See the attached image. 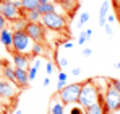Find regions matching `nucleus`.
<instances>
[{
  "label": "nucleus",
  "mask_w": 120,
  "mask_h": 114,
  "mask_svg": "<svg viewBox=\"0 0 120 114\" xmlns=\"http://www.w3.org/2000/svg\"><path fill=\"white\" fill-rule=\"evenodd\" d=\"M38 75V69H34V67H29L28 69V78H29V81H33L34 78Z\"/></svg>",
  "instance_id": "nucleus-25"
},
{
  "label": "nucleus",
  "mask_w": 120,
  "mask_h": 114,
  "mask_svg": "<svg viewBox=\"0 0 120 114\" xmlns=\"http://www.w3.org/2000/svg\"><path fill=\"white\" fill-rule=\"evenodd\" d=\"M39 2L38 0H21V10L29 12V10H38Z\"/></svg>",
  "instance_id": "nucleus-17"
},
{
  "label": "nucleus",
  "mask_w": 120,
  "mask_h": 114,
  "mask_svg": "<svg viewBox=\"0 0 120 114\" xmlns=\"http://www.w3.org/2000/svg\"><path fill=\"white\" fill-rule=\"evenodd\" d=\"M109 8H110V2L109 0H104L102 5H101V10H99V26H104L107 21H105V16L109 13Z\"/></svg>",
  "instance_id": "nucleus-16"
},
{
  "label": "nucleus",
  "mask_w": 120,
  "mask_h": 114,
  "mask_svg": "<svg viewBox=\"0 0 120 114\" xmlns=\"http://www.w3.org/2000/svg\"><path fill=\"white\" fill-rule=\"evenodd\" d=\"M44 54V46H42V42H34L33 44V47H31V56L33 57H39Z\"/></svg>",
  "instance_id": "nucleus-19"
},
{
  "label": "nucleus",
  "mask_w": 120,
  "mask_h": 114,
  "mask_svg": "<svg viewBox=\"0 0 120 114\" xmlns=\"http://www.w3.org/2000/svg\"><path fill=\"white\" fill-rule=\"evenodd\" d=\"M24 31L33 42H42L45 39V26L41 21H28L24 26Z\"/></svg>",
  "instance_id": "nucleus-7"
},
{
  "label": "nucleus",
  "mask_w": 120,
  "mask_h": 114,
  "mask_svg": "<svg viewBox=\"0 0 120 114\" xmlns=\"http://www.w3.org/2000/svg\"><path fill=\"white\" fill-rule=\"evenodd\" d=\"M84 111H86V114H110L104 108L102 99H99L98 103H94V104H91V106H88V108H84Z\"/></svg>",
  "instance_id": "nucleus-13"
},
{
  "label": "nucleus",
  "mask_w": 120,
  "mask_h": 114,
  "mask_svg": "<svg viewBox=\"0 0 120 114\" xmlns=\"http://www.w3.org/2000/svg\"><path fill=\"white\" fill-rule=\"evenodd\" d=\"M13 65L18 69H29V56L23 52H15L13 54Z\"/></svg>",
  "instance_id": "nucleus-10"
},
{
  "label": "nucleus",
  "mask_w": 120,
  "mask_h": 114,
  "mask_svg": "<svg viewBox=\"0 0 120 114\" xmlns=\"http://www.w3.org/2000/svg\"><path fill=\"white\" fill-rule=\"evenodd\" d=\"M0 65H2V60H0Z\"/></svg>",
  "instance_id": "nucleus-42"
},
{
  "label": "nucleus",
  "mask_w": 120,
  "mask_h": 114,
  "mask_svg": "<svg viewBox=\"0 0 120 114\" xmlns=\"http://www.w3.org/2000/svg\"><path fill=\"white\" fill-rule=\"evenodd\" d=\"M101 99L104 103V108L109 113H115L120 109V93L110 85V81H107L105 85V91L101 93Z\"/></svg>",
  "instance_id": "nucleus-2"
},
{
  "label": "nucleus",
  "mask_w": 120,
  "mask_h": 114,
  "mask_svg": "<svg viewBox=\"0 0 120 114\" xmlns=\"http://www.w3.org/2000/svg\"><path fill=\"white\" fill-rule=\"evenodd\" d=\"M11 42H13V31H10L8 28L0 29V44H3L7 49H11Z\"/></svg>",
  "instance_id": "nucleus-12"
},
{
  "label": "nucleus",
  "mask_w": 120,
  "mask_h": 114,
  "mask_svg": "<svg viewBox=\"0 0 120 114\" xmlns=\"http://www.w3.org/2000/svg\"><path fill=\"white\" fill-rule=\"evenodd\" d=\"M39 21L47 28V29H52V31H65V29H67V18L62 16L57 12L42 15Z\"/></svg>",
  "instance_id": "nucleus-3"
},
{
  "label": "nucleus",
  "mask_w": 120,
  "mask_h": 114,
  "mask_svg": "<svg viewBox=\"0 0 120 114\" xmlns=\"http://www.w3.org/2000/svg\"><path fill=\"white\" fill-rule=\"evenodd\" d=\"M101 99V88L96 83L94 78H89L86 81L81 83V90H80V96H78V104L83 108H88L94 103H98Z\"/></svg>",
  "instance_id": "nucleus-1"
},
{
  "label": "nucleus",
  "mask_w": 120,
  "mask_h": 114,
  "mask_svg": "<svg viewBox=\"0 0 120 114\" xmlns=\"http://www.w3.org/2000/svg\"><path fill=\"white\" fill-rule=\"evenodd\" d=\"M23 18L26 20V21H39L41 13L38 10H29V12H24V13H23Z\"/></svg>",
  "instance_id": "nucleus-18"
},
{
  "label": "nucleus",
  "mask_w": 120,
  "mask_h": 114,
  "mask_svg": "<svg viewBox=\"0 0 120 114\" xmlns=\"http://www.w3.org/2000/svg\"><path fill=\"white\" fill-rule=\"evenodd\" d=\"M39 3H44V2H49V0H38Z\"/></svg>",
  "instance_id": "nucleus-40"
},
{
  "label": "nucleus",
  "mask_w": 120,
  "mask_h": 114,
  "mask_svg": "<svg viewBox=\"0 0 120 114\" xmlns=\"http://www.w3.org/2000/svg\"><path fill=\"white\" fill-rule=\"evenodd\" d=\"M115 67H117V69H120V62H117V64H115Z\"/></svg>",
  "instance_id": "nucleus-41"
},
{
  "label": "nucleus",
  "mask_w": 120,
  "mask_h": 114,
  "mask_svg": "<svg viewBox=\"0 0 120 114\" xmlns=\"http://www.w3.org/2000/svg\"><path fill=\"white\" fill-rule=\"evenodd\" d=\"M50 114H65V109H63V103L62 101H55V103H52V106H50Z\"/></svg>",
  "instance_id": "nucleus-20"
},
{
  "label": "nucleus",
  "mask_w": 120,
  "mask_h": 114,
  "mask_svg": "<svg viewBox=\"0 0 120 114\" xmlns=\"http://www.w3.org/2000/svg\"><path fill=\"white\" fill-rule=\"evenodd\" d=\"M3 28H7V20L0 15V29H3Z\"/></svg>",
  "instance_id": "nucleus-34"
},
{
  "label": "nucleus",
  "mask_w": 120,
  "mask_h": 114,
  "mask_svg": "<svg viewBox=\"0 0 120 114\" xmlns=\"http://www.w3.org/2000/svg\"><path fill=\"white\" fill-rule=\"evenodd\" d=\"M38 12L41 13V16H42V15H47V13H54V12H57V3H54V2H44V3H39Z\"/></svg>",
  "instance_id": "nucleus-15"
},
{
  "label": "nucleus",
  "mask_w": 120,
  "mask_h": 114,
  "mask_svg": "<svg viewBox=\"0 0 120 114\" xmlns=\"http://www.w3.org/2000/svg\"><path fill=\"white\" fill-rule=\"evenodd\" d=\"M91 54H93V51H91V49H88V47H86V49H83V56H84V57H89Z\"/></svg>",
  "instance_id": "nucleus-35"
},
{
  "label": "nucleus",
  "mask_w": 120,
  "mask_h": 114,
  "mask_svg": "<svg viewBox=\"0 0 120 114\" xmlns=\"http://www.w3.org/2000/svg\"><path fill=\"white\" fill-rule=\"evenodd\" d=\"M2 67H3V77H5V80H8V81H11L15 85V65H10L8 62L2 60Z\"/></svg>",
  "instance_id": "nucleus-14"
},
{
  "label": "nucleus",
  "mask_w": 120,
  "mask_h": 114,
  "mask_svg": "<svg viewBox=\"0 0 120 114\" xmlns=\"http://www.w3.org/2000/svg\"><path fill=\"white\" fill-rule=\"evenodd\" d=\"M59 80H67V73H65V72H60L59 73Z\"/></svg>",
  "instance_id": "nucleus-37"
},
{
  "label": "nucleus",
  "mask_w": 120,
  "mask_h": 114,
  "mask_svg": "<svg viewBox=\"0 0 120 114\" xmlns=\"http://www.w3.org/2000/svg\"><path fill=\"white\" fill-rule=\"evenodd\" d=\"M15 85L20 88H28L29 78H28V70L26 69H18L15 67Z\"/></svg>",
  "instance_id": "nucleus-9"
},
{
  "label": "nucleus",
  "mask_w": 120,
  "mask_h": 114,
  "mask_svg": "<svg viewBox=\"0 0 120 114\" xmlns=\"http://www.w3.org/2000/svg\"><path fill=\"white\" fill-rule=\"evenodd\" d=\"M13 23H15V31H16V29H24V26H26L28 21L23 18V20H16V21H13Z\"/></svg>",
  "instance_id": "nucleus-24"
},
{
  "label": "nucleus",
  "mask_w": 120,
  "mask_h": 114,
  "mask_svg": "<svg viewBox=\"0 0 120 114\" xmlns=\"http://www.w3.org/2000/svg\"><path fill=\"white\" fill-rule=\"evenodd\" d=\"M88 2H89V0H88Z\"/></svg>",
  "instance_id": "nucleus-43"
},
{
  "label": "nucleus",
  "mask_w": 120,
  "mask_h": 114,
  "mask_svg": "<svg viewBox=\"0 0 120 114\" xmlns=\"http://www.w3.org/2000/svg\"><path fill=\"white\" fill-rule=\"evenodd\" d=\"M80 73H81V69H78V67L71 70V75H75V77H78V75H80Z\"/></svg>",
  "instance_id": "nucleus-36"
},
{
  "label": "nucleus",
  "mask_w": 120,
  "mask_h": 114,
  "mask_svg": "<svg viewBox=\"0 0 120 114\" xmlns=\"http://www.w3.org/2000/svg\"><path fill=\"white\" fill-rule=\"evenodd\" d=\"M70 114H86V111H84L83 106H80L78 103H75V106L70 108Z\"/></svg>",
  "instance_id": "nucleus-23"
},
{
  "label": "nucleus",
  "mask_w": 120,
  "mask_h": 114,
  "mask_svg": "<svg viewBox=\"0 0 120 114\" xmlns=\"http://www.w3.org/2000/svg\"><path fill=\"white\" fill-rule=\"evenodd\" d=\"M115 20H117V15H114V13H110V15H109V13H107V16H105V21H109V23H114Z\"/></svg>",
  "instance_id": "nucleus-32"
},
{
  "label": "nucleus",
  "mask_w": 120,
  "mask_h": 114,
  "mask_svg": "<svg viewBox=\"0 0 120 114\" xmlns=\"http://www.w3.org/2000/svg\"><path fill=\"white\" fill-rule=\"evenodd\" d=\"M33 41L31 38L26 34V31L24 29H16V31H13V42H11V49L15 51V52H23V54H26V52H29L31 51V47H33V44H31Z\"/></svg>",
  "instance_id": "nucleus-4"
},
{
  "label": "nucleus",
  "mask_w": 120,
  "mask_h": 114,
  "mask_svg": "<svg viewBox=\"0 0 120 114\" xmlns=\"http://www.w3.org/2000/svg\"><path fill=\"white\" fill-rule=\"evenodd\" d=\"M88 21H89V13H88V12H83V13L80 15V21H78V28H83V26H84V24H86Z\"/></svg>",
  "instance_id": "nucleus-22"
},
{
  "label": "nucleus",
  "mask_w": 120,
  "mask_h": 114,
  "mask_svg": "<svg viewBox=\"0 0 120 114\" xmlns=\"http://www.w3.org/2000/svg\"><path fill=\"white\" fill-rule=\"evenodd\" d=\"M57 5H60L70 16H73L78 8V0H57Z\"/></svg>",
  "instance_id": "nucleus-11"
},
{
  "label": "nucleus",
  "mask_w": 120,
  "mask_h": 114,
  "mask_svg": "<svg viewBox=\"0 0 120 114\" xmlns=\"http://www.w3.org/2000/svg\"><path fill=\"white\" fill-rule=\"evenodd\" d=\"M109 81H110V85H112V86L120 93V80H117V78H110Z\"/></svg>",
  "instance_id": "nucleus-26"
},
{
  "label": "nucleus",
  "mask_w": 120,
  "mask_h": 114,
  "mask_svg": "<svg viewBox=\"0 0 120 114\" xmlns=\"http://www.w3.org/2000/svg\"><path fill=\"white\" fill-rule=\"evenodd\" d=\"M91 34H93V29H84L80 36H78V44L83 46L86 41H89V39H91Z\"/></svg>",
  "instance_id": "nucleus-21"
},
{
  "label": "nucleus",
  "mask_w": 120,
  "mask_h": 114,
  "mask_svg": "<svg viewBox=\"0 0 120 114\" xmlns=\"http://www.w3.org/2000/svg\"><path fill=\"white\" fill-rule=\"evenodd\" d=\"M15 114H23V111H21V109H18V111H16Z\"/></svg>",
  "instance_id": "nucleus-39"
},
{
  "label": "nucleus",
  "mask_w": 120,
  "mask_h": 114,
  "mask_svg": "<svg viewBox=\"0 0 120 114\" xmlns=\"http://www.w3.org/2000/svg\"><path fill=\"white\" fill-rule=\"evenodd\" d=\"M80 90H81V83H70V85L67 83L65 88L59 91V98H60V101L63 103V106L75 104L78 101Z\"/></svg>",
  "instance_id": "nucleus-5"
},
{
  "label": "nucleus",
  "mask_w": 120,
  "mask_h": 114,
  "mask_svg": "<svg viewBox=\"0 0 120 114\" xmlns=\"http://www.w3.org/2000/svg\"><path fill=\"white\" fill-rule=\"evenodd\" d=\"M45 70H47V73H52V72H54V64H52V62H47Z\"/></svg>",
  "instance_id": "nucleus-33"
},
{
  "label": "nucleus",
  "mask_w": 120,
  "mask_h": 114,
  "mask_svg": "<svg viewBox=\"0 0 120 114\" xmlns=\"http://www.w3.org/2000/svg\"><path fill=\"white\" fill-rule=\"evenodd\" d=\"M16 95V85H13L8 80H0V98H13Z\"/></svg>",
  "instance_id": "nucleus-8"
},
{
  "label": "nucleus",
  "mask_w": 120,
  "mask_h": 114,
  "mask_svg": "<svg viewBox=\"0 0 120 114\" xmlns=\"http://www.w3.org/2000/svg\"><path fill=\"white\" fill-rule=\"evenodd\" d=\"M50 85V80L49 78H44V86H49Z\"/></svg>",
  "instance_id": "nucleus-38"
},
{
  "label": "nucleus",
  "mask_w": 120,
  "mask_h": 114,
  "mask_svg": "<svg viewBox=\"0 0 120 114\" xmlns=\"http://www.w3.org/2000/svg\"><path fill=\"white\" fill-rule=\"evenodd\" d=\"M23 13L24 12L21 8L15 7L13 0H2L0 2V15L7 21H16L20 16H23Z\"/></svg>",
  "instance_id": "nucleus-6"
},
{
  "label": "nucleus",
  "mask_w": 120,
  "mask_h": 114,
  "mask_svg": "<svg viewBox=\"0 0 120 114\" xmlns=\"http://www.w3.org/2000/svg\"><path fill=\"white\" fill-rule=\"evenodd\" d=\"M41 65H42V60H41L39 57H36V59H34V64H33V67L39 70V69H41Z\"/></svg>",
  "instance_id": "nucleus-31"
},
{
  "label": "nucleus",
  "mask_w": 120,
  "mask_h": 114,
  "mask_svg": "<svg viewBox=\"0 0 120 114\" xmlns=\"http://www.w3.org/2000/svg\"><path fill=\"white\" fill-rule=\"evenodd\" d=\"M112 5L115 7V12H117V16L120 20V0H112Z\"/></svg>",
  "instance_id": "nucleus-27"
},
{
  "label": "nucleus",
  "mask_w": 120,
  "mask_h": 114,
  "mask_svg": "<svg viewBox=\"0 0 120 114\" xmlns=\"http://www.w3.org/2000/svg\"><path fill=\"white\" fill-rule=\"evenodd\" d=\"M59 65L60 67H67V65H68V59H67V57H60L59 59Z\"/></svg>",
  "instance_id": "nucleus-30"
},
{
  "label": "nucleus",
  "mask_w": 120,
  "mask_h": 114,
  "mask_svg": "<svg viewBox=\"0 0 120 114\" xmlns=\"http://www.w3.org/2000/svg\"><path fill=\"white\" fill-rule=\"evenodd\" d=\"M65 85H67V80H59V81H57V93H59L60 90L65 88Z\"/></svg>",
  "instance_id": "nucleus-28"
},
{
  "label": "nucleus",
  "mask_w": 120,
  "mask_h": 114,
  "mask_svg": "<svg viewBox=\"0 0 120 114\" xmlns=\"http://www.w3.org/2000/svg\"><path fill=\"white\" fill-rule=\"evenodd\" d=\"M102 28L105 29V34H107V36H112V33H114V31H112V26H110V24H107V23H105Z\"/></svg>",
  "instance_id": "nucleus-29"
}]
</instances>
